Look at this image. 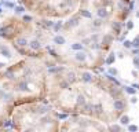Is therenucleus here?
<instances>
[{
	"label": "nucleus",
	"mask_w": 139,
	"mask_h": 132,
	"mask_svg": "<svg viewBox=\"0 0 139 132\" xmlns=\"http://www.w3.org/2000/svg\"><path fill=\"white\" fill-rule=\"evenodd\" d=\"M117 56H120V58H123V56H124V54H123V52H117Z\"/></svg>",
	"instance_id": "obj_48"
},
{
	"label": "nucleus",
	"mask_w": 139,
	"mask_h": 132,
	"mask_svg": "<svg viewBox=\"0 0 139 132\" xmlns=\"http://www.w3.org/2000/svg\"><path fill=\"white\" fill-rule=\"evenodd\" d=\"M80 14H79V15H73L72 18H70V19H69V21L67 22H65V25H63V29L65 30H70V29H73V28H74V26H77L79 25V21H80Z\"/></svg>",
	"instance_id": "obj_1"
},
{
	"label": "nucleus",
	"mask_w": 139,
	"mask_h": 132,
	"mask_svg": "<svg viewBox=\"0 0 139 132\" xmlns=\"http://www.w3.org/2000/svg\"><path fill=\"white\" fill-rule=\"evenodd\" d=\"M114 61H116V54H114V52H110L109 55L106 56L105 63L106 65H112V63H114Z\"/></svg>",
	"instance_id": "obj_20"
},
{
	"label": "nucleus",
	"mask_w": 139,
	"mask_h": 132,
	"mask_svg": "<svg viewBox=\"0 0 139 132\" xmlns=\"http://www.w3.org/2000/svg\"><path fill=\"white\" fill-rule=\"evenodd\" d=\"M80 15L81 17H84V18H91L92 17V14L90 13L88 10H80Z\"/></svg>",
	"instance_id": "obj_30"
},
{
	"label": "nucleus",
	"mask_w": 139,
	"mask_h": 132,
	"mask_svg": "<svg viewBox=\"0 0 139 132\" xmlns=\"http://www.w3.org/2000/svg\"><path fill=\"white\" fill-rule=\"evenodd\" d=\"M121 23H120V21H113L112 23H110V28H112V30H113L114 34H117V36H120V33H121Z\"/></svg>",
	"instance_id": "obj_7"
},
{
	"label": "nucleus",
	"mask_w": 139,
	"mask_h": 132,
	"mask_svg": "<svg viewBox=\"0 0 139 132\" xmlns=\"http://www.w3.org/2000/svg\"><path fill=\"white\" fill-rule=\"evenodd\" d=\"M85 103H87V99H85V96L83 94H79L77 95V102H76V106L77 107H83L85 105Z\"/></svg>",
	"instance_id": "obj_13"
},
{
	"label": "nucleus",
	"mask_w": 139,
	"mask_h": 132,
	"mask_svg": "<svg viewBox=\"0 0 139 132\" xmlns=\"http://www.w3.org/2000/svg\"><path fill=\"white\" fill-rule=\"evenodd\" d=\"M132 28H134V22H132V21H128V22H127V30H131Z\"/></svg>",
	"instance_id": "obj_40"
},
{
	"label": "nucleus",
	"mask_w": 139,
	"mask_h": 132,
	"mask_svg": "<svg viewBox=\"0 0 139 132\" xmlns=\"http://www.w3.org/2000/svg\"><path fill=\"white\" fill-rule=\"evenodd\" d=\"M134 6H135V1H130V3H128V8H130V11L134 10Z\"/></svg>",
	"instance_id": "obj_43"
},
{
	"label": "nucleus",
	"mask_w": 139,
	"mask_h": 132,
	"mask_svg": "<svg viewBox=\"0 0 139 132\" xmlns=\"http://www.w3.org/2000/svg\"><path fill=\"white\" fill-rule=\"evenodd\" d=\"M97 17L101 18V19H105V18L109 17V11H107L105 7H99V8L97 10Z\"/></svg>",
	"instance_id": "obj_10"
},
{
	"label": "nucleus",
	"mask_w": 139,
	"mask_h": 132,
	"mask_svg": "<svg viewBox=\"0 0 139 132\" xmlns=\"http://www.w3.org/2000/svg\"><path fill=\"white\" fill-rule=\"evenodd\" d=\"M114 40V36L113 34H110V33H106L105 36H103V39H102V43L101 44H103L105 47H107V46H110L112 44V41Z\"/></svg>",
	"instance_id": "obj_8"
},
{
	"label": "nucleus",
	"mask_w": 139,
	"mask_h": 132,
	"mask_svg": "<svg viewBox=\"0 0 139 132\" xmlns=\"http://www.w3.org/2000/svg\"><path fill=\"white\" fill-rule=\"evenodd\" d=\"M14 11H15V14H17V15H21V14H24L26 11V7L24 4H22V6H15Z\"/></svg>",
	"instance_id": "obj_25"
},
{
	"label": "nucleus",
	"mask_w": 139,
	"mask_h": 132,
	"mask_svg": "<svg viewBox=\"0 0 139 132\" xmlns=\"http://www.w3.org/2000/svg\"><path fill=\"white\" fill-rule=\"evenodd\" d=\"M109 95L113 99L120 98V88H118V85H110L109 87Z\"/></svg>",
	"instance_id": "obj_5"
},
{
	"label": "nucleus",
	"mask_w": 139,
	"mask_h": 132,
	"mask_svg": "<svg viewBox=\"0 0 139 132\" xmlns=\"http://www.w3.org/2000/svg\"><path fill=\"white\" fill-rule=\"evenodd\" d=\"M106 78H107L109 81H112L114 85H118V87H121V83H120L118 80H116V78H114V76H112V74H106Z\"/></svg>",
	"instance_id": "obj_27"
},
{
	"label": "nucleus",
	"mask_w": 139,
	"mask_h": 132,
	"mask_svg": "<svg viewBox=\"0 0 139 132\" xmlns=\"http://www.w3.org/2000/svg\"><path fill=\"white\" fill-rule=\"evenodd\" d=\"M4 66H6V63H4V62H0V69H3Z\"/></svg>",
	"instance_id": "obj_47"
},
{
	"label": "nucleus",
	"mask_w": 139,
	"mask_h": 132,
	"mask_svg": "<svg viewBox=\"0 0 139 132\" xmlns=\"http://www.w3.org/2000/svg\"><path fill=\"white\" fill-rule=\"evenodd\" d=\"M63 70H65V68H63V66H55V65H54V68L51 66V68L48 69V72H50L51 74H52V73H54V74H57V73L63 72Z\"/></svg>",
	"instance_id": "obj_21"
},
{
	"label": "nucleus",
	"mask_w": 139,
	"mask_h": 132,
	"mask_svg": "<svg viewBox=\"0 0 139 132\" xmlns=\"http://www.w3.org/2000/svg\"><path fill=\"white\" fill-rule=\"evenodd\" d=\"M125 48H132V41H130V40H124V44H123Z\"/></svg>",
	"instance_id": "obj_38"
},
{
	"label": "nucleus",
	"mask_w": 139,
	"mask_h": 132,
	"mask_svg": "<svg viewBox=\"0 0 139 132\" xmlns=\"http://www.w3.org/2000/svg\"><path fill=\"white\" fill-rule=\"evenodd\" d=\"M132 54H134V55H138V54H139V50H138V48H134V50H132Z\"/></svg>",
	"instance_id": "obj_46"
},
{
	"label": "nucleus",
	"mask_w": 139,
	"mask_h": 132,
	"mask_svg": "<svg viewBox=\"0 0 139 132\" xmlns=\"http://www.w3.org/2000/svg\"><path fill=\"white\" fill-rule=\"evenodd\" d=\"M94 114L97 117H101L103 114V105L102 103H98V105H94Z\"/></svg>",
	"instance_id": "obj_12"
},
{
	"label": "nucleus",
	"mask_w": 139,
	"mask_h": 132,
	"mask_svg": "<svg viewBox=\"0 0 139 132\" xmlns=\"http://www.w3.org/2000/svg\"><path fill=\"white\" fill-rule=\"evenodd\" d=\"M131 121V118L128 117V116H123V117H120V123L123 124V125H128Z\"/></svg>",
	"instance_id": "obj_29"
},
{
	"label": "nucleus",
	"mask_w": 139,
	"mask_h": 132,
	"mask_svg": "<svg viewBox=\"0 0 139 132\" xmlns=\"http://www.w3.org/2000/svg\"><path fill=\"white\" fill-rule=\"evenodd\" d=\"M3 4H4V7H7V8H15V4L11 3V1H4Z\"/></svg>",
	"instance_id": "obj_35"
},
{
	"label": "nucleus",
	"mask_w": 139,
	"mask_h": 132,
	"mask_svg": "<svg viewBox=\"0 0 139 132\" xmlns=\"http://www.w3.org/2000/svg\"><path fill=\"white\" fill-rule=\"evenodd\" d=\"M4 77L8 78V80H15L17 78V74H15V68H8L4 73Z\"/></svg>",
	"instance_id": "obj_9"
},
{
	"label": "nucleus",
	"mask_w": 139,
	"mask_h": 132,
	"mask_svg": "<svg viewBox=\"0 0 139 132\" xmlns=\"http://www.w3.org/2000/svg\"><path fill=\"white\" fill-rule=\"evenodd\" d=\"M83 113L84 114H94V105L85 103L84 106H83Z\"/></svg>",
	"instance_id": "obj_14"
},
{
	"label": "nucleus",
	"mask_w": 139,
	"mask_h": 132,
	"mask_svg": "<svg viewBox=\"0 0 139 132\" xmlns=\"http://www.w3.org/2000/svg\"><path fill=\"white\" fill-rule=\"evenodd\" d=\"M0 1H1V3H4V1H7V0H0Z\"/></svg>",
	"instance_id": "obj_50"
},
{
	"label": "nucleus",
	"mask_w": 139,
	"mask_h": 132,
	"mask_svg": "<svg viewBox=\"0 0 139 132\" xmlns=\"http://www.w3.org/2000/svg\"><path fill=\"white\" fill-rule=\"evenodd\" d=\"M107 74H112V76H117L118 74V70L116 68H109V70H107Z\"/></svg>",
	"instance_id": "obj_32"
},
{
	"label": "nucleus",
	"mask_w": 139,
	"mask_h": 132,
	"mask_svg": "<svg viewBox=\"0 0 139 132\" xmlns=\"http://www.w3.org/2000/svg\"><path fill=\"white\" fill-rule=\"evenodd\" d=\"M28 47L30 48V51H40V50L43 48V44L39 41L37 39H33V40H30L29 41Z\"/></svg>",
	"instance_id": "obj_4"
},
{
	"label": "nucleus",
	"mask_w": 139,
	"mask_h": 132,
	"mask_svg": "<svg viewBox=\"0 0 139 132\" xmlns=\"http://www.w3.org/2000/svg\"><path fill=\"white\" fill-rule=\"evenodd\" d=\"M74 59H76L77 62H84V61L87 59V55H85L84 52L79 51V52H76V54H74Z\"/></svg>",
	"instance_id": "obj_18"
},
{
	"label": "nucleus",
	"mask_w": 139,
	"mask_h": 132,
	"mask_svg": "<svg viewBox=\"0 0 139 132\" xmlns=\"http://www.w3.org/2000/svg\"><path fill=\"white\" fill-rule=\"evenodd\" d=\"M101 25H102V19H101V18H98V19L94 21V26H98V28H99Z\"/></svg>",
	"instance_id": "obj_39"
},
{
	"label": "nucleus",
	"mask_w": 139,
	"mask_h": 132,
	"mask_svg": "<svg viewBox=\"0 0 139 132\" xmlns=\"http://www.w3.org/2000/svg\"><path fill=\"white\" fill-rule=\"evenodd\" d=\"M15 90L19 91V92H29V85H28V80L24 78V80L18 81L17 85H15Z\"/></svg>",
	"instance_id": "obj_3"
},
{
	"label": "nucleus",
	"mask_w": 139,
	"mask_h": 132,
	"mask_svg": "<svg viewBox=\"0 0 139 132\" xmlns=\"http://www.w3.org/2000/svg\"><path fill=\"white\" fill-rule=\"evenodd\" d=\"M66 80L70 83V84H73L74 81H76V73L74 72H67V74H66Z\"/></svg>",
	"instance_id": "obj_23"
},
{
	"label": "nucleus",
	"mask_w": 139,
	"mask_h": 132,
	"mask_svg": "<svg viewBox=\"0 0 139 132\" xmlns=\"http://www.w3.org/2000/svg\"><path fill=\"white\" fill-rule=\"evenodd\" d=\"M22 21L25 22V23H29V22L33 21V17L32 15H22Z\"/></svg>",
	"instance_id": "obj_31"
},
{
	"label": "nucleus",
	"mask_w": 139,
	"mask_h": 132,
	"mask_svg": "<svg viewBox=\"0 0 139 132\" xmlns=\"http://www.w3.org/2000/svg\"><path fill=\"white\" fill-rule=\"evenodd\" d=\"M59 88L61 90H69V87H70V83L66 80V78H62V80L59 81Z\"/></svg>",
	"instance_id": "obj_19"
},
{
	"label": "nucleus",
	"mask_w": 139,
	"mask_h": 132,
	"mask_svg": "<svg viewBox=\"0 0 139 132\" xmlns=\"http://www.w3.org/2000/svg\"><path fill=\"white\" fill-rule=\"evenodd\" d=\"M41 28L43 29H52V26H54V22L50 21V19H41Z\"/></svg>",
	"instance_id": "obj_16"
},
{
	"label": "nucleus",
	"mask_w": 139,
	"mask_h": 132,
	"mask_svg": "<svg viewBox=\"0 0 139 132\" xmlns=\"http://www.w3.org/2000/svg\"><path fill=\"white\" fill-rule=\"evenodd\" d=\"M136 102H138V98L132 95V98H131V103H136Z\"/></svg>",
	"instance_id": "obj_45"
},
{
	"label": "nucleus",
	"mask_w": 139,
	"mask_h": 132,
	"mask_svg": "<svg viewBox=\"0 0 139 132\" xmlns=\"http://www.w3.org/2000/svg\"><path fill=\"white\" fill-rule=\"evenodd\" d=\"M0 55L6 56V58H13V54H11L10 47L8 46H4V44H0Z\"/></svg>",
	"instance_id": "obj_6"
},
{
	"label": "nucleus",
	"mask_w": 139,
	"mask_h": 132,
	"mask_svg": "<svg viewBox=\"0 0 139 132\" xmlns=\"http://www.w3.org/2000/svg\"><path fill=\"white\" fill-rule=\"evenodd\" d=\"M28 44H29V41L25 37H18L15 40V46H18V47H28Z\"/></svg>",
	"instance_id": "obj_15"
},
{
	"label": "nucleus",
	"mask_w": 139,
	"mask_h": 132,
	"mask_svg": "<svg viewBox=\"0 0 139 132\" xmlns=\"http://www.w3.org/2000/svg\"><path fill=\"white\" fill-rule=\"evenodd\" d=\"M128 131H132V132H136L138 131V125H134V124H131V125H128Z\"/></svg>",
	"instance_id": "obj_37"
},
{
	"label": "nucleus",
	"mask_w": 139,
	"mask_h": 132,
	"mask_svg": "<svg viewBox=\"0 0 139 132\" xmlns=\"http://www.w3.org/2000/svg\"><path fill=\"white\" fill-rule=\"evenodd\" d=\"M52 41H54V44H57V46H63V44L66 43V39L63 37V36H61V34H55L54 37H52Z\"/></svg>",
	"instance_id": "obj_11"
},
{
	"label": "nucleus",
	"mask_w": 139,
	"mask_h": 132,
	"mask_svg": "<svg viewBox=\"0 0 139 132\" xmlns=\"http://www.w3.org/2000/svg\"><path fill=\"white\" fill-rule=\"evenodd\" d=\"M138 1H139V0H138Z\"/></svg>",
	"instance_id": "obj_51"
},
{
	"label": "nucleus",
	"mask_w": 139,
	"mask_h": 132,
	"mask_svg": "<svg viewBox=\"0 0 139 132\" xmlns=\"http://www.w3.org/2000/svg\"><path fill=\"white\" fill-rule=\"evenodd\" d=\"M132 63H134V66L136 69H139V56H135L134 59H132Z\"/></svg>",
	"instance_id": "obj_36"
},
{
	"label": "nucleus",
	"mask_w": 139,
	"mask_h": 132,
	"mask_svg": "<svg viewBox=\"0 0 139 132\" xmlns=\"http://www.w3.org/2000/svg\"><path fill=\"white\" fill-rule=\"evenodd\" d=\"M109 129H113V131H121V127H120V125H112V127H109Z\"/></svg>",
	"instance_id": "obj_41"
},
{
	"label": "nucleus",
	"mask_w": 139,
	"mask_h": 132,
	"mask_svg": "<svg viewBox=\"0 0 139 132\" xmlns=\"http://www.w3.org/2000/svg\"><path fill=\"white\" fill-rule=\"evenodd\" d=\"M47 50H48V52H50V55L52 56V58H58V54H57V51H54L51 47H47Z\"/></svg>",
	"instance_id": "obj_34"
},
{
	"label": "nucleus",
	"mask_w": 139,
	"mask_h": 132,
	"mask_svg": "<svg viewBox=\"0 0 139 132\" xmlns=\"http://www.w3.org/2000/svg\"><path fill=\"white\" fill-rule=\"evenodd\" d=\"M121 88H123L124 91H127L128 94H131V95H135V94H136V88H135V87H132V85H130V87H127V85H123Z\"/></svg>",
	"instance_id": "obj_24"
},
{
	"label": "nucleus",
	"mask_w": 139,
	"mask_h": 132,
	"mask_svg": "<svg viewBox=\"0 0 139 132\" xmlns=\"http://www.w3.org/2000/svg\"><path fill=\"white\" fill-rule=\"evenodd\" d=\"M136 17H138V18H139V10H138V13H136Z\"/></svg>",
	"instance_id": "obj_49"
},
{
	"label": "nucleus",
	"mask_w": 139,
	"mask_h": 132,
	"mask_svg": "<svg viewBox=\"0 0 139 132\" xmlns=\"http://www.w3.org/2000/svg\"><path fill=\"white\" fill-rule=\"evenodd\" d=\"M125 36H127V32H124V33L121 34V36H118V41H124V40H125Z\"/></svg>",
	"instance_id": "obj_42"
},
{
	"label": "nucleus",
	"mask_w": 139,
	"mask_h": 132,
	"mask_svg": "<svg viewBox=\"0 0 139 132\" xmlns=\"http://www.w3.org/2000/svg\"><path fill=\"white\" fill-rule=\"evenodd\" d=\"M92 78H94V76L91 74V73H88V72H84L83 74H81V80L84 81V83H91Z\"/></svg>",
	"instance_id": "obj_17"
},
{
	"label": "nucleus",
	"mask_w": 139,
	"mask_h": 132,
	"mask_svg": "<svg viewBox=\"0 0 139 132\" xmlns=\"http://www.w3.org/2000/svg\"><path fill=\"white\" fill-rule=\"evenodd\" d=\"M14 95L13 94H8V92H7V91H6V94H4V96H3V99H1V101H3V102H6V103H10V102H14Z\"/></svg>",
	"instance_id": "obj_22"
},
{
	"label": "nucleus",
	"mask_w": 139,
	"mask_h": 132,
	"mask_svg": "<svg viewBox=\"0 0 139 132\" xmlns=\"http://www.w3.org/2000/svg\"><path fill=\"white\" fill-rule=\"evenodd\" d=\"M84 48V44H81V43H73L72 44V50L74 51H81Z\"/></svg>",
	"instance_id": "obj_28"
},
{
	"label": "nucleus",
	"mask_w": 139,
	"mask_h": 132,
	"mask_svg": "<svg viewBox=\"0 0 139 132\" xmlns=\"http://www.w3.org/2000/svg\"><path fill=\"white\" fill-rule=\"evenodd\" d=\"M113 106H114V110L124 111L125 110V107H127V103H125V101H124L123 98H117V99H114Z\"/></svg>",
	"instance_id": "obj_2"
},
{
	"label": "nucleus",
	"mask_w": 139,
	"mask_h": 132,
	"mask_svg": "<svg viewBox=\"0 0 139 132\" xmlns=\"http://www.w3.org/2000/svg\"><path fill=\"white\" fill-rule=\"evenodd\" d=\"M132 47H134V48H139V36H136V37L132 40Z\"/></svg>",
	"instance_id": "obj_33"
},
{
	"label": "nucleus",
	"mask_w": 139,
	"mask_h": 132,
	"mask_svg": "<svg viewBox=\"0 0 139 132\" xmlns=\"http://www.w3.org/2000/svg\"><path fill=\"white\" fill-rule=\"evenodd\" d=\"M52 29H54V33H58L61 29H63V23L62 21H58V22H55L54 26H52Z\"/></svg>",
	"instance_id": "obj_26"
},
{
	"label": "nucleus",
	"mask_w": 139,
	"mask_h": 132,
	"mask_svg": "<svg viewBox=\"0 0 139 132\" xmlns=\"http://www.w3.org/2000/svg\"><path fill=\"white\" fill-rule=\"evenodd\" d=\"M58 117H59V120H65V118H67V114L66 113H63V114H59Z\"/></svg>",
	"instance_id": "obj_44"
}]
</instances>
